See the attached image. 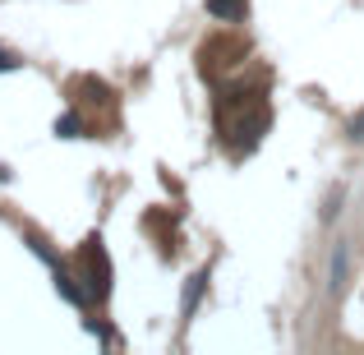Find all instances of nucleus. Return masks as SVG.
Listing matches in <instances>:
<instances>
[{
  "label": "nucleus",
  "mask_w": 364,
  "mask_h": 355,
  "mask_svg": "<svg viewBox=\"0 0 364 355\" xmlns=\"http://www.w3.org/2000/svg\"><path fill=\"white\" fill-rule=\"evenodd\" d=\"M79 295L83 300H107L111 295V263H107V249H102V235H88V245L79 249Z\"/></svg>",
  "instance_id": "obj_1"
},
{
  "label": "nucleus",
  "mask_w": 364,
  "mask_h": 355,
  "mask_svg": "<svg viewBox=\"0 0 364 355\" xmlns=\"http://www.w3.org/2000/svg\"><path fill=\"white\" fill-rule=\"evenodd\" d=\"M350 139H364V116H360V120H350Z\"/></svg>",
  "instance_id": "obj_5"
},
{
  "label": "nucleus",
  "mask_w": 364,
  "mask_h": 355,
  "mask_svg": "<svg viewBox=\"0 0 364 355\" xmlns=\"http://www.w3.org/2000/svg\"><path fill=\"white\" fill-rule=\"evenodd\" d=\"M0 70H18V55L14 51H0Z\"/></svg>",
  "instance_id": "obj_4"
},
{
  "label": "nucleus",
  "mask_w": 364,
  "mask_h": 355,
  "mask_svg": "<svg viewBox=\"0 0 364 355\" xmlns=\"http://www.w3.org/2000/svg\"><path fill=\"white\" fill-rule=\"evenodd\" d=\"M346 267H350V249L337 245V254H332V282L337 286H341V277H346Z\"/></svg>",
  "instance_id": "obj_3"
},
{
  "label": "nucleus",
  "mask_w": 364,
  "mask_h": 355,
  "mask_svg": "<svg viewBox=\"0 0 364 355\" xmlns=\"http://www.w3.org/2000/svg\"><path fill=\"white\" fill-rule=\"evenodd\" d=\"M208 14L222 23H249V0H208Z\"/></svg>",
  "instance_id": "obj_2"
}]
</instances>
